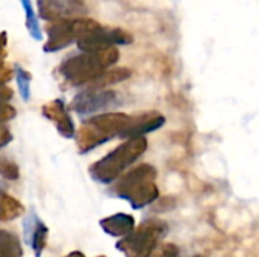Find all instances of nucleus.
<instances>
[{"instance_id":"1","label":"nucleus","mask_w":259,"mask_h":257,"mask_svg":"<svg viewBox=\"0 0 259 257\" xmlns=\"http://www.w3.org/2000/svg\"><path fill=\"white\" fill-rule=\"evenodd\" d=\"M118 58L120 53L115 47L97 52H80L65 59L59 67V73L73 86H88L108 71Z\"/></svg>"},{"instance_id":"2","label":"nucleus","mask_w":259,"mask_h":257,"mask_svg":"<svg viewBox=\"0 0 259 257\" xmlns=\"http://www.w3.org/2000/svg\"><path fill=\"white\" fill-rule=\"evenodd\" d=\"M156 168L143 164L137 168H132L126 174L120 176L114 186L111 188V194L121 200H126L132 209H143L159 197V189L156 186Z\"/></svg>"},{"instance_id":"3","label":"nucleus","mask_w":259,"mask_h":257,"mask_svg":"<svg viewBox=\"0 0 259 257\" xmlns=\"http://www.w3.org/2000/svg\"><path fill=\"white\" fill-rule=\"evenodd\" d=\"M147 150L146 136L129 138L115 150L90 167V176L94 182L109 185L115 182L132 164H135Z\"/></svg>"},{"instance_id":"4","label":"nucleus","mask_w":259,"mask_h":257,"mask_svg":"<svg viewBox=\"0 0 259 257\" xmlns=\"http://www.w3.org/2000/svg\"><path fill=\"white\" fill-rule=\"evenodd\" d=\"M132 115L123 112H105L94 115L82 123L77 133V145L82 155L109 142L120 136V133L131 123Z\"/></svg>"},{"instance_id":"5","label":"nucleus","mask_w":259,"mask_h":257,"mask_svg":"<svg viewBox=\"0 0 259 257\" xmlns=\"http://www.w3.org/2000/svg\"><path fill=\"white\" fill-rule=\"evenodd\" d=\"M167 232L168 226L165 221L150 218L135 227L132 233L121 238L115 247L124 257H152Z\"/></svg>"},{"instance_id":"6","label":"nucleus","mask_w":259,"mask_h":257,"mask_svg":"<svg viewBox=\"0 0 259 257\" xmlns=\"http://www.w3.org/2000/svg\"><path fill=\"white\" fill-rule=\"evenodd\" d=\"M100 24L94 20L90 18H67V20H61L56 21L53 26H50L47 29V35L49 39L44 45V52H58L62 50L65 47H68L73 42H77L79 38H82L83 35L99 29Z\"/></svg>"},{"instance_id":"7","label":"nucleus","mask_w":259,"mask_h":257,"mask_svg":"<svg viewBox=\"0 0 259 257\" xmlns=\"http://www.w3.org/2000/svg\"><path fill=\"white\" fill-rule=\"evenodd\" d=\"M120 105V94L108 88L87 86L71 101V109L79 115H91L100 111H109Z\"/></svg>"},{"instance_id":"8","label":"nucleus","mask_w":259,"mask_h":257,"mask_svg":"<svg viewBox=\"0 0 259 257\" xmlns=\"http://www.w3.org/2000/svg\"><path fill=\"white\" fill-rule=\"evenodd\" d=\"M132 41H134L132 35L123 29H108L100 26L99 29L79 38L76 44L80 52H97L115 45L131 44Z\"/></svg>"},{"instance_id":"9","label":"nucleus","mask_w":259,"mask_h":257,"mask_svg":"<svg viewBox=\"0 0 259 257\" xmlns=\"http://www.w3.org/2000/svg\"><path fill=\"white\" fill-rule=\"evenodd\" d=\"M23 235L26 244L32 248L35 257H41L49 236V229L42 223V220L36 215L35 211H30L27 215H24L23 220Z\"/></svg>"},{"instance_id":"10","label":"nucleus","mask_w":259,"mask_h":257,"mask_svg":"<svg viewBox=\"0 0 259 257\" xmlns=\"http://www.w3.org/2000/svg\"><path fill=\"white\" fill-rule=\"evenodd\" d=\"M85 8L82 2L71 0H38V12L42 20L61 21L67 18H74V15L82 14Z\"/></svg>"},{"instance_id":"11","label":"nucleus","mask_w":259,"mask_h":257,"mask_svg":"<svg viewBox=\"0 0 259 257\" xmlns=\"http://www.w3.org/2000/svg\"><path fill=\"white\" fill-rule=\"evenodd\" d=\"M165 124V117L158 112H147L138 117H132L127 127L120 133L118 138L129 139L135 136H144L146 133L155 132Z\"/></svg>"},{"instance_id":"12","label":"nucleus","mask_w":259,"mask_h":257,"mask_svg":"<svg viewBox=\"0 0 259 257\" xmlns=\"http://www.w3.org/2000/svg\"><path fill=\"white\" fill-rule=\"evenodd\" d=\"M42 114L44 117H47L49 120H52L56 124L58 132L64 136V138H73L76 133L73 120L68 114V111L65 109V103L62 98H56L52 103L46 105L42 108Z\"/></svg>"},{"instance_id":"13","label":"nucleus","mask_w":259,"mask_h":257,"mask_svg":"<svg viewBox=\"0 0 259 257\" xmlns=\"http://www.w3.org/2000/svg\"><path fill=\"white\" fill-rule=\"evenodd\" d=\"M102 230L112 238H124L135 229V218L127 214H114L100 220Z\"/></svg>"},{"instance_id":"14","label":"nucleus","mask_w":259,"mask_h":257,"mask_svg":"<svg viewBox=\"0 0 259 257\" xmlns=\"http://www.w3.org/2000/svg\"><path fill=\"white\" fill-rule=\"evenodd\" d=\"M24 214L23 204L6 192H0V221H14Z\"/></svg>"},{"instance_id":"15","label":"nucleus","mask_w":259,"mask_h":257,"mask_svg":"<svg viewBox=\"0 0 259 257\" xmlns=\"http://www.w3.org/2000/svg\"><path fill=\"white\" fill-rule=\"evenodd\" d=\"M0 257H23V247L15 233L0 230Z\"/></svg>"},{"instance_id":"16","label":"nucleus","mask_w":259,"mask_h":257,"mask_svg":"<svg viewBox=\"0 0 259 257\" xmlns=\"http://www.w3.org/2000/svg\"><path fill=\"white\" fill-rule=\"evenodd\" d=\"M20 3H21V8H23V11L26 14V29H27L29 35L33 39H38V41L42 39V30H41L38 17L35 14L32 0H20Z\"/></svg>"},{"instance_id":"17","label":"nucleus","mask_w":259,"mask_h":257,"mask_svg":"<svg viewBox=\"0 0 259 257\" xmlns=\"http://www.w3.org/2000/svg\"><path fill=\"white\" fill-rule=\"evenodd\" d=\"M12 98V91L3 85H0V126H3L8 120L15 117L14 108L8 105V101Z\"/></svg>"},{"instance_id":"18","label":"nucleus","mask_w":259,"mask_h":257,"mask_svg":"<svg viewBox=\"0 0 259 257\" xmlns=\"http://www.w3.org/2000/svg\"><path fill=\"white\" fill-rule=\"evenodd\" d=\"M15 79H17V85H18V91L20 95L24 101H29L30 98V82H32V76L21 68L20 65H15Z\"/></svg>"},{"instance_id":"19","label":"nucleus","mask_w":259,"mask_h":257,"mask_svg":"<svg viewBox=\"0 0 259 257\" xmlns=\"http://www.w3.org/2000/svg\"><path fill=\"white\" fill-rule=\"evenodd\" d=\"M0 176L8 180L18 179V167L6 158H0Z\"/></svg>"},{"instance_id":"20","label":"nucleus","mask_w":259,"mask_h":257,"mask_svg":"<svg viewBox=\"0 0 259 257\" xmlns=\"http://www.w3.org/2000/svg\"><path fill=\"white\" fill-rule=\"evenodd\" d=\"M179 256V248L178 245L171 244V242H167L164 245H161L158 248V251H155L152 257H178Z\"/></svg>"},{"instance_id":"21","label":"nucleus","mask_w":259,"mask_h":257,"mask_svg":"<svg viewBox=\"0 0 259 257\" xmlns=\"http://www.w3.org/2000/svg\"><path fill=\"white\" fill-rule=\"evenodd\" d=\"M12 141V135L8 130V127L0 126V148H3L5 145H8Z\"/></svg>"},{"instance_id":"22","label":"nucleus","mask_w":259,"mask_h":257,"mask_svg":"<svg viewBox=\"0 0 259 257\" xmlns=\"http://www.w3.org/2000/svg\"><path fill=\"white\" fill-rule=\"evenodd\" d=\"M5 44H6V33H0V62L5 55Z\"/></svg>"},{"instance_id":"23","label":"nucleus","mask_w":259,"mask_h":257,"mask_svg":"<svg viewBox=\"0 0 259 257\" xmlns=\"http://www.w3.org/2000/svg\"><path fill=\"white\" fill-rule=\"evenodd\" d=\"M64 257H85L83 253H80V251H71V253H68L67 256Z\"/></svg>"},{"instance_id":"24","label":"nucleus","mask_w":259,"mask_h":257,"mask_svg":"<svg viewBox=\"0 0 259 257\" xmlns=\"http://www.w3.org/2000/svg\"><path fill=\"white\" fill-rule=\"evenodd\" d=\"M6 188H8V186H6V183H5L3 180H0V192H5V191H6Z\"/></svg>"},{"instance_id":"25","label":"nucleus","mask_w":259,"mask_h":257,"mask_svg":"<svg viewBox=\"0 0 259 257\" xmlns=\"http://www.w3.org/2000/svg\"><path fill=\"white\" fill-rule=\"evenodd\" d=\"M71 2H82V0H71Z\"/></svg>"},{"instance_id":"26","label":"nucleus","mask_w":259,"mask_h":257,"mask_svg":"<svg viewBox=\"0 0 259 257\" xmlns=\"http://www.w3.org/2000/svg\"><path fill=\"white\" fill-rule=\"evenodd\" d=\"M193 257H203V256H193Z\"/></svg>"},{"instance_id":"27","label":"nucleus","mask_w":259,"mask_h":257,"mask_svg":"<svg viewBox=\"0 0 259 257\" xmlns=\"http://www.w3.org/2000/svg\"><path fill=\"white\" fill-rule=\"evenodd\" d=\"M97 257H106V256H97Z\"/></svg>"}]
</instances>
